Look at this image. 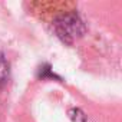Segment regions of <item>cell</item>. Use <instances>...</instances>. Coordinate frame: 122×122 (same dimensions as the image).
Masks as SVG:
<instances>
[{
	"label": "cell",
	"mask_w": 122,
	"mask_h": 122,
	"mask_svg": "<svg viewBox=\"0 0 122 122\" xmlns=\"http://www.w3.org/2000/svg\"><path fill=\"white\" fill-rule=\"evenodd\" d=\"M81 30H82V23L75 16L65 17L62 23H59V29H57L59 35L63 39L65 37H75L81 33Z\"/></svg>",
	"instance_id": "obj_1"
},
{
	"label": "cell",
	"mask_w": 122,
	"mask_h": 122,
	"mask_svg": "<svg viewBox=\"0 0 122 122\" xmlns=\"http://www.w3.org/2000/svg\"><path fill=\"white\" fill-rule=\"evenodd\" d=\"M9 79V62L5 53L0 50V88H2Z\"/></svg>",
	"instance_id": "obj_2"
}]
</instances>
